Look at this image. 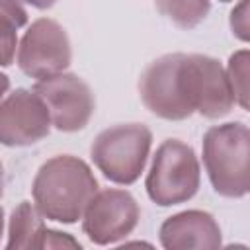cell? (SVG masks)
Returning a JSON list of instances; mask_svg holds the SVG:
<instances>
[{
    "mask_svg": "<svg viewBox=\"0 0 250 250\" xmlns=\"http://www.w3.org/2000/svg\"><path fill=\"white\" fill-rule=\"evenodd\" d=\"M98 188L92 168L82 158L57 154L37 170L31 184V195L45 219L74 225L82 219V213Z\"/></svg>",
    "mask_w": 250,
    "mask_h": 250,
    "instance_id": "cell-1",
    "label": "cell"
},
{
    "mask_svg": "<svg viewBox=\"0 0 250 250\" xmlns=\"http://www.w3.org/2000/svg\"><path fill=\"white\" fill-rule=\"evenodd\" d=\"M203 166L213 189L230 199L244 197L250 189V131L242 121L207 129L203 135Z\"/></svg>",
    "mask_w": 250,
    "mask_h": 250,
    "instance_id": "cell-2",
    "label": "cell"
},
{
    "mask_svg": "<svg viewBox=\"0 0 250 250\" xmlns=\"http://www.w3.org/2000/svg\"><path fill=\"white\" fill-rule=\"evenodd\" d=\"M152 133L143 123H119L104 129L90 146L96 168L113 184L131 186L145 172Z\"/></svg>",
    "mask_w": 250,
    "mask_h": 250,
    "instance_id": "cell-3",
    "label": "cell"
},
{
    "mask_svg": "<svg viewBox=\"0 0 250 250\" xmlns=\"http://www.w3.org/2000/svg\"><path fill=\"white\" fill-rule=\"evenodd\" d=\"M201 182L199 160L189 145L178 139H166L154 152L145 180L152 203L170 207L189 201Z\"/></svg>",
    "mask_w": 250,
    "mask_h": 250,
    "instance_id": "cell-4",
    "label": "cell"
},
{
    "mask_svg": "<svg viewBox=\"0 0 250 250\" xmlns=\"http://www.w3.org/2000/svg\"><path fill=\"white\" fill-rule=\"evenodd\" d=\"M18 66L29 78H47L64 72L72 61L70 39L64 27L51 20L39 18L31 21L18 43Z\"/></svg>",
    "mask_w": 250,
    "mask_h": 250,
    "instance_id": "cell-5",
    "label": "cell"
},
{
    "mask_svg": "<svg viewBox=\"0 0 250 250\" xmlns=\"http://www.w3.org/2000/svg\"><path fill=\"white\" fill-rule=\"evenodd\" d=\"M184 53H168L152 61L141 74L139 94L145 107L160 119L182 121L191 117V109L182 82Z\"/></svg>",
    "mask_w": 250,
    "mask_h": 250,
    "instance_id": "cell-6",
    "label": "cell"
},
{
    "mask_svg": "<svg viewBox=\"0 0 250 250\" xmlns=\"http://www.w3.org/2000/svg\"><path fill=\"white\" fill-rule=\"evenodd\" d=\"M182 82L193 111L207 119H219L230 113L234 98L227 80V72L217 59L199 53H184Z\"/></svg>",
    "mask_w": 250,
    "mask_h": 250,
    "instance_id": "cell-7",
    "label": "cell"
},
{
    "mask_svg": "<svg viewBox=\"0 0 250 250\" xmlns=\"http://www.w3.org/2000/svg\"><path fill=\"white\" fill-rule=\"evenodd\" d=\"M141 209L127 189H98L82 213V230L98 246L127 238L139 225Z\"/></svg>",
    "mask_w": 250,
    "mask_h": 250,
    "instance_id": "cell-8",
    "label": "cell"
},
{
    "mask_svg": "<svg viewBox=\"0 0 250 250\" xmlns=\"http://www.w3.org/2000/svg\"><path fill=\"white\" fill-rule=\"evenodd\" d=\"M33 92L45 102L53 125L62 133H74L88 125L96 100L90 86L72 72H59L33 84Z\"/></svg>",
    "mask_w": 250,
    "mask_h": 250,
    "instance_id": "cell-9",
    "label": "cell"
},
{
    "mask_svg": "<svg viewBox=\"0 0 250 250\" xmlns=\"http://www.w3.org/2000/svg\"><path fill=\"white\" fill-rule=\"evenodd\" d=\"M51 113L33 90L18 88L0 102V145L29 146L51 133Z\"/></svg>",
    "mask_w": 250,
    "mask_h": 250,
    "instance_id": "cell-10",
    "label": "cell"
},
{
    "mask_svg": "<svg viewBox=\"0 0 250 250\" xmlns=\"http://www.w3.org/2000/svg\"><path fill=\"white\" fill-rule=\"evenodd\" d=\"M166 250H203L221 248L223 234L215 217L201 209H188L168 217L158 230Z\"/></svg>",
    "mask_w": 250,
    "mask_h": 250,
    "instance_id": "cell-11",
    "label": "cell"
},
{
    "mask_svg": "<svg viewBox=\"0 0 250 250\" xmlns=\"http://www.w3.org/2000/svg\"><path fill=\"white\" fill-rule=\"evenodd\" d=\"M45 217L39 213L35 203L21 201L10 217L8 223V250L20 248H39V238L45 229Z\"/></svg>",
    "mask_w": 250,
    "mask_h": 250,
    "instance_id": "cell-12",
    "label": "cell"
},
{
    "mask_svg": "<svg viewBox=\"0 0 250 250\" xmlns=\"http://www.w3.org/2000/svg\"><path fill=\"white\" fill-rule=\"evenodd\" d=\"M27 23L21 0H0V66H10L18 51V29Z\"/></svg>",
    "mask_w": 250,
    "mask_h": 250,
    "instance_id": "cell-13",
    "label": "cell"
},
{
    "mask_svg": "<svg viewBox=\"0 0 250 250\" xmlns=\"http://www.w3.org/2000/svg\"><path fill=\"white\" fill-rule=\"evenodd\" d=\"M152 2L162 16H166L172 23H176L182 29H191L199 25L211 10L209 0H152Z\"/></svg>",
    "mask_w": 250,
    "mask_h": 250,
    "instance_id": "cell-14",
    "label": "cell"
},
{
    "mask_svg": "<svg viewBox=\"0 0 250 250\" xmlns=\"http://www.w3.org/2000/svg\"><path fill=\"white\" fill-rule=\"evenodd\" d=\"M248 64H250V53L248 49H240L230 55L225 70L234 104H238L242 109H248Z\"/></svg>",
    "mask_w": 250,
    "mask_h": 250,
    "instance_id": "cell-15",
    "label": "cell"
},
{
    "mask_svg": "<svg viewBox=\"0 0 250 250\" xmlns=\"http://www.w3.org/2000/svg\"><path fill=\"white\" fill-rule=\"evenodd\" d=\"M248 4L250 0H240L232 12H230V29H232V35L240 41H248L250 39V14H248Z\"/></svg>",
    "mask_w": 250,
    "mask_h": 250,
    "instance_id": "cell-16",
    "label": "cell"
},
{
    "mask_svg": "<svg viewBox=\"0 0 250 250\" xmlns=\"http://www.w3.org/2000/svg\"><path fill=\"white\" fill-rule=\"evenodd\" d=\"M39 248H82V244L68 232H61L55 229H43L39 238Z\"/></svg>",
    "mask_w": 250,
    "mask_h": 250,
    "instance_id": "cell-17",
    "label": "cell"
},
{
    "mask_svg": "<svg viewBox=\"0 0 250 250\" xmlns=\"http://www.w3.org/2000/svg\"><path fill=\"white\" fill-rule=\"evenodd\" d=\"M21 2H27L29 6H33L37 10H49L51 6H55L57 0H21Z\"/></svg>",
    "mask_w": 250,
    "mask_h": 250,
    "instance_id": "cell-18",
    "label": "cell"
},
{
    "mask_svg": "<svg viewBox=\"0 0 250 250\" xmlns=\"http://www.w3.org/2000/svg\"><path fill=\"white\" fill-rule=\"evenodd\" d=\"M8 88H10V78L4 72H0V102L4 100V94L8 92Z\"/></svg>",
    "mask_w": 250,
    "mask_h": 250,
    "instance_id": "cell-19",
    "label": "cell"
},
{
    "mask_svg": "<svg viewBox=\"0 0 250 250\" xmlns=\"http://www.w3.org/2000/svg\"><path fill=\"white\" fill-rule=\"evenodd\" d=\"M2 193H4V166L0 162V197H2Z\"/></svg>",
    "mask_w": 250,
    "mask_h": 250,
    "instance_id": "cell-20",
    "label": "cell"
},
{
    "mask_svg": "<svg viewBox=\"0 0 250 250\" xmlns=\"http://www.w3.org/2000/svg\"><path fill=\"white\" fill-rule=\"evenodd\" d=\"M2 234H4V209L0 207V238H2Z\"/></svg>",
    "mask_w": 250,
    "mask_h": 250,
    "instance_id": "cell-21",
    "label": "cell"
},
{
    "mask_svg": "<svg viewBox=\"0 0 250 250\" xmlns=\"http://www.w3.org/2000/svg\"><path fill=\"white\" fill-rule=\"evenodd\" d=\"M221 2H232V0H221Z\"/></svg>",
    "mask_w": 250,
    "mask_h": 250,
    "instance_id": "cell-22",
    "label": "cell"
}]
</instances>
